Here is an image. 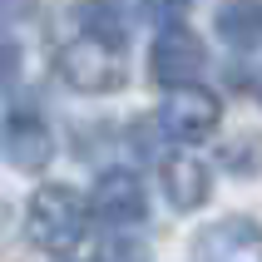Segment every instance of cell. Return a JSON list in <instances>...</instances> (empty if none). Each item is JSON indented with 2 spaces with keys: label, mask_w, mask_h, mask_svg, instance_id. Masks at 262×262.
Masks as SVG:
<instances>
[{
  "label": "cell",
  "mask_w": 262,
  "mask_h": 262,
  "mask_svg": "<svg viewBox=\"0 0 262 262\" xmlns=\"http://www.w3.org/2000/svg\"><path fill=\"white\" fill-rule=\"evenodd\" d=\"M74 35L59 45V74L64 84L84 94H109L124 84V25L109 0H79L74 5Z\"/></svg>",
  "instance_id": "1"
},
{
  "label": "cell",
  "mask_w": 262,
  "mask_h": 262,
  "mask_svg": "<svg viewBox=\"0 0 262 262\" xmlns=\"http://www.w3.org/2000/svg\"><path fill=\"white\" fill-rule=\"evenodd\" d=\"M84 228H89V203L74 188H64V183H45V188L30 198L25 233H30L35 248H45V252H70V248H79Z\"/></svg>",
  "instance_id": "2"
},
{
  "label": "cell",
  "mask_w": 262,
  "mask_h": 262,
  "mask_svg": "<svg viewBox=\"0 0 262 262\" xmlns=\"http://www.w3.org/2000/svg\"><path fill=\"white\" fill-rule=\"evenodd\" d=\"M223 119V104L213 89H198V84H178L168 89V99H163L159 109V124L173 139H183V144H198V139H208V134L218 129Z\"/></svg>",
  "instance_id": "3"
},
{
  "label": "cell",
  "mask_w": 262,
  "mask_h": 262,
  "mask_svg": "<svg viewBox=\"0 0 262 262\" xmlns=\"http://www.w3.org/2000/svg\"><path fill=\"white\" fill-rule=\"evenodd\" d=\"M148 70H154V79H159L163 89L193 84L198 70H203V40L173 20V25L154 40V50H148Z\"/></svg>",
  "instance_id": "4"
},
{
  "label": "cell",
  "mask_w": 262,
  "mask_h": 262,
  "mask_svg": "<svg viewBox=\"0 0 262 262\" xmlns=\"http://www.w3.org/2000/svg\"><path fill=\"white\" fill-rule=\"evenodd\" d=\"M89 208H94V218H104L109 228H134V223H144L148 198H144L139 173H129V168H109V173L94 183Z\"/></svg>",
  "instance_id": "5"
},
{
  "label": "cell",
  "mask_w": 262,
  "mask_h": 262,
  "mask_svg": "<svg viewBox=\"0 0 262 262\" xmlns=\"http://www.w3.org/2000/svg\"><path fill=\"white\" fill-rule=\"evenodd\" d=\"M0 144H5V159H10L15 168H30V173L55 159V134H50V124H45L40 114H30V109L5 119Z\"/></svg>",
  "instance_id": "6"
},
{
  "label": "cell",
  "mask_w": 262,
  "mask_h": 262,
  "mask_svg": "<svg viewBox=\"0 0 262 262\" xmlns=\"http://www.w3.org/2000/svg\"><path fill=\"white\" fill-rule=\"evenodd\" d=\"M198 262H262V228L248 218L213 223L198 233Z\"/></svg>",
  "instance_id": "7"
},
{
  "label": "cell",
  "mask_w": 262,
  "mask_h": 262,
  "mask_svg": "<svg viewBox=\"0 0 262 262\" xmlns=\"http://www.w3.org/2000/svg\"><path fill=\"white\" fill-rule=\"evenodd\" d=\"M163 193H168V203L193 213V208L208 203V193H213V178H208V163L193 159V154H173V159L163 163Z\"/></svg>",
  "instance_id": "8"
},
{
  "label": "cell",
  "mask_w": 262,
  "mask_h": 262,
  "mask_svg": "<svg viewBox=\"0 0 262 262\" xmlns=\"http://www.w3.org/2000/svg\"><path fill=\"white\" fill-rule=\"evenodd\" d=\"M218 35L237 50L262 45V0H228L218 10Z\"/></svg>",
  "instance_id": "9"
},
{
  "label": "cell",
  "mask_w": 262,
  "mask_h": 262,
  "mask_svg": "<svg viewBox=\"0 0 262 262\" xmlns=\"http://www.w3.org/2000/svg\"><path fill=\"white\" fill-rule=\"evenodd\" d=\"M99 262H148L144 243H134V237H109L99 248Z\"/></svg>",
  "instance_id": "10"
},
{
  "label": "cell",
  "mask_w": 262,
  "mask_h": 262,
  "mask_svg": "<svg viewBox=\"0 0 262 262\" xmlns=\"http://www.w3.org/2000/svg\"><path fill=\"white\" fill-rule=\"evenodd\" d=\"M148 5V15H154V20H163V25H173L178 15L188 10V0H144Z\"/></svg>",
  "instance_id": "11"
},
{
  "label": "cell",
  "mask_w": 262,
  "mask_h": 262,
  "mask_svg": "<svg viewBox=\"0 0 262 262\" xmlns=\"http://www.w3.org/2000/svg\"><path fill=\"white\" fill-rule=\"evenodd\" d=\"M15 70H20V50H15L10 40H0V84H10Z\"/></svg>",
  "instance_id": "12"
},
{
  "label": "cell",
  "mask_w": 262,
  "mask_h": 262,
  "mask_svg": "<svg viewBox=\"0 0 262 262\" xmlns=\"http://www.w3.org/2000/svg\"><path fill=\"white\" fill-rule=\"evenodd\" d=\"M25 10H30V0H0V25H15Z\"/></svg>",
  "instance_id": "13"
}]
</instances>
